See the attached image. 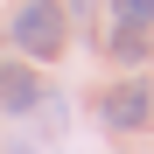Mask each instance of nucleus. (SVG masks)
<instances>
[{
	"mask_svg": "<svg viewBox=\"0 0 154 154\" xmlns=\"http://www.w3.org/2000/svg\"><path fill=\"white\" fill-rule=\"evenodd\" d=\"M63 35H70V21L56 0H21L14 21H7V42L21 49L28 63H49V56H63Z\"/></svg>",
	"mask_w": 154,
	"mask_h": 154,
	"instance_id": "obj_1",
	"label": "nucleus"
},
{
	"mask_svg": "<svg viewBox=\"0 0 154 154\" xmlns=\"http://www.w3.org/2000/svg\"><path fill=\"white\" fill-rule=\"evenodd\" d=\"M98 112H105V126H112V133H140V126L154 119V91H147V77H126V84H112Z\"/></svg>",
	"mask_w": 154,
	"mask_h": 154,
	"instance_id": "obj_2",
	"label": "nucleus"
},
{
	"mask_svg": "<svg viewBox=\"0 0 154 154\" xmlns=\"http://www.w3.org/2000/svg\"><path fill=\"white\" fill-rule=\"evenodd\" d=\"M35 105H42L35 63H0V112H35Z\"/></svg>",
	"mask_w": 154,
	"mask_h": 154,
	"instance_id": "obj_3",
	"label": "nucleus"
},
{
	"mask_svg": "<svg viewBox=\"0 0 154 154\" xmlns=\"http://www.w3.org/2000/svg\"><path fill=\"white\" fill-rule=\"evenodd\" d=\"M112 21L119 28H154V0H112Z\"/></svg>",
	"mask_w": 154,
	"mask_h": 154,
	"instance_id": "obj_4",
	"label": "nucleus"
},
{
	"mask_svg": "<svg viewBox=\"0 0 154 154\" xmlns=\"http://www.w3.org/2000/svg\"><path fill=\"white\" fill-rule=\"evenodd\" d=\"M112 56L119 63H147V28H119L112 35Z\"/></svg>",
	"mask_w": 154,
	"mask_h": 154,
	"instance_id": "obj_5",
	"label": "nucleus"
}]
</instances>
